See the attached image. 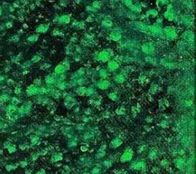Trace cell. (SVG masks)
<instances>
[{
	"mask_svg": "<svg viewBox=\"0 0 196 174\" xmlns=\"http://www.w3.org/2000/svg\"><path fill=\"white\" fill-rule=\"evenodd\" d=\"M130 158H131L130 154L127 153H125V154L123 156L122 158H121V160H130Z\"/></svg>",
	"mask_w": 196,
	"mask_h": 174,
	"instance_id": "obj_1",
	"label": "cell"
}]
</instances>
